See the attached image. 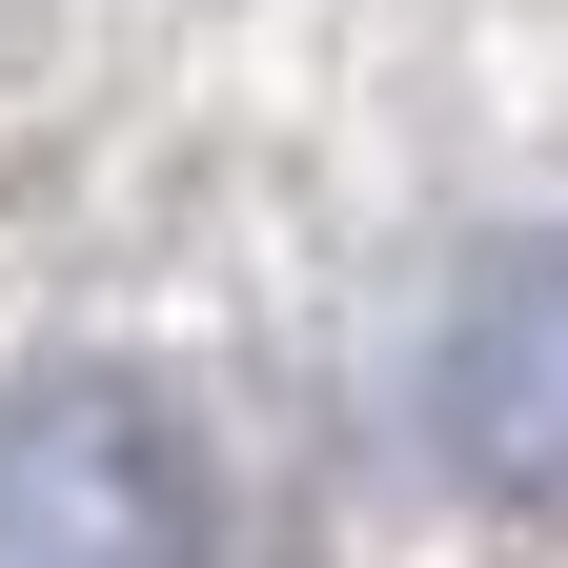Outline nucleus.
Masks as SVG:
<instances>
[{"label":"nucleus","mask_w":568,"mask_h":568,"mask_svg":"<svg viewBox=\"0 0 568 568\" xmlns=\"http://www.w3.org/2000/svg\"><path fill=\"white\" fill-rule=\"evenodd\" d=\"M0 568H203V447L142 366L0 386Z\"/></svg>","instance_id":"1"},{"label":"nucleus","mask_w":568,"mask_h":568,"mask_svg":"<svg viewBox=\"0 0 568 568\" xmlns=\"http://www.w3.org/2000/svg\"><path fill=\"white\" fill-rule=\"evenodd\" d=\"M426 447L487 508H568V224L487 244L467 305L426 325Z\"/></svg>","instance_id":"2"}]
</instances>
